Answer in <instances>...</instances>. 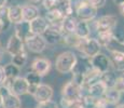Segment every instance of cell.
Masks as SVG:
<instances>
[{
	"label": "cell",
	"instance_id": "obj_1",
	"mask_svg": "<svg viewBox=\"0 0 124 108\" xmlns=\"http://www.w3.org/2000/svg\"><path fill=\"white\" fill-rule=\"evenodd\" d=\"M78 61L77 54L73 51H65L55 59V69L59 74H69L73 70Z\"/></svg>",
	"mask_w": 124,
	"mask_h": 108
},
{
	"label": "cell",
	"instance_id": "obj_2",
	"mask_svg": "<svg viewBox=\"0 0 124 108\" xmlns=\"http://www.w3.org/2000/svg\"><path fill=\"white\" fill-rule=\"evenodd\" d=\"M75 13L77 15V18L79 21H84L87 23H91L92 21L95 20L97 16V10L96 8L90 4L86 0H79L75 3Z\"/></svg>",
	"mask_w": 124,
	"mask_h": 108
},
{
	"label": "cell",
	"instance_id": "obj_3",
	"mask_svg": "<svg viewBox=\"0 0 124 108\" xmlns=\"http://www.w3.org/2000/svg\"><path fill=\"white\" fill-rule=\"evenodd\" d=\"M77 51H79L82 57L85 58H91V57L95 56L96 54L101 53V44L96 40V38H85V39H80L79 43L77 47L75 48Z\"/></svg>",
	"mask_w": 124,
	"mask_h": 108
},
{
	"label": "cell",
	"instance_id": "obj_4",
	"mask_svg": "<svg viewBox=\"0 0 124 108\" xmlns=\"http://www.w3.org/2000/svg\"><path fill=\"white\" fill-rule=\"evenodd\" d=\"M94 23V29L96 33H109L113 32L118 26V18L114 15H104L95 21H92Z\"/></svg>",
	"mask_w": 124,
	"mask_h": 108
},
{
	"label": "cell",
	"instance_id": "obj_5",
	"mask_svg": "<svg viewBox=\"0 0 124 108\" xmlns=\"http://www.w3.org/2000/svg\"><path fill=\"white\" fill-rule=\"evenodd\" d=\"M24 45L27 51L31 53H42L47 47V43L41 35H30L24 40Z\"/></svg>",
	"mask_w": 124,
	"mask_h": 108
},
{
	"label": "cell",
	"instance_id": "obj_6",
	"mask_svg": "<svg viewBox=\"0 0 124 108\" xmlns=\"http://www.w3.org/2000/svg\"><path fill=\"white\" fill-rule=\"evenodd\" d=\"M89 59H90V64H91V66H92V68L94 69V70L101 73V75L107 73V71L111 70V69H113L109 56H107V55L104 53H98Z\"/></svg>",
	"mask_w": 124,
	"mask_h": 108
},
{
	"label": "cell",
	"instance_id": "obj_7",
	"mask_svg": "<svg viewBox=\"0 0 124 108\" xmlns=\"http://www.w3.org/2000/svg\"><path fill=\"white\" fill-rule=\"evenodd\" d=\"M62 97L70 100V102H76L82 98V86L75 82V81H68L62 89Z\"/></svg>",
	"mask_w": 124,
	"mask_h": 108
},
{
	"label": "cell",
	"instance_id": "obj_8",
	"mask_svg": "<svg viewBox=\"0 0 124 108\" xmlns=\"http://www.w3.org/2000/svg\"><path fill=\"white\" fill-rule=\"evenodd\" d=\"M42 37L44 38V40L46 41L47 44H57V43L63 42V37L64 33L62 30L61 25H50V27L47 28L42 35Z\"/></svg>",
	"mask_w": 124,
	"mask_h": 108
},
{
	"label": "cell",
	"instance_id": "obj_9",
	"mask_svg": "<svg viewBox=\"0 0 124 108\" xmlns=\"http://www.w3.org/2000/svg\"><path fill=\"white\" fill-rule=\"evenodd\" d=\"M28 88H29V84L26 81V79L24 77H16L15 79L12 80V82L10 83V86H9V90L12 94L16 95V96H22V95H25L28 93Z\"/></svg>",
	"mask_w": 124,
	"mask_h": 108
},
{
	"label": "cell",
	"instance_id": "obj_10",
	"mask_svg": "<svg viewBox=\"0 0 124 108\" xmlns=\"http://www.w3.org/2000/svg\"><path fill=\"white\" fill-rule=\"evenodd\" d=\"M53 95H54V91L51 85L40 83L36 88V91H35L34 95H32V97L36 100V102L43 103V102H46V100H52Z\"/></svg>",
	"mask_w": 124,
	"mask_h": 108
},
{
	"label": "cell",
	"instance_id": "obj_11",
	"mask_svg": "<svg viewBox=\"0 0 124 108\" xmlns=\"http://www.w3.org/2000/svg\"><path fill=\"white\" fill-rule=\"evenodd\" d=\"M24 51H26L25 45H24V41L16 35H12L9 38L8 42H7L6 52L8 54H10L11 56H14V55L22 53Z\"/></svg>",
	"mask_w": 124,
	"mask_h": 108
},
{
	"label": "cell",
	"instance_id": "obj_12",
	"mask_svg": "<svg viewBox=\"0 0 124 108\" xmlns=\"http://www.w3.org/2000/svg\"><path fill=\"white\" fill-rule=\"evenodd\" d=\"M51 61L47 58H44V57H37L31 63V70L41 77L47 75L51 70Z\"/></svg>",
	"mask_w": 124,
	"mask_h": 108
},
{
	"label": "cell",
	"instance_id": "obj_13",
	"mask_svg": "<svg viewBox=\"0 0 124 108\" xmlns=\"http://www.w3.org/2000/svg\"><path fill=\"white\" fill-rule=\"evenodd\" d=\"M85 88V96H89L93 100H98L104 96L105 92L107 90V86L104 84L101 80H98L96 82L92 83L89 86H84Z\"/></svg>",
	"mask_w": 124,
	"mask_h": 108
},
{
	"label": "cell",
	"instance_id": "obj_14",
	"mask_svg": "<svg viewBox=\"0 0 124 108\" xmlns=\"http://www.w3.org/2000/svg\"><path fill=\"white\" fill-rule=\"evenodd\" d=\"M50 27V24L44 18V16H38L35 20L29 22V29L32 35H43L44 32Z\"/></svg>",
	"mask_w": 124,
	"mask_h": 108
},
{
	"label": "cell",
	"instance_id": "obj_15",
	"mask_svg": "<svg viewBox=\"0 0 124 108\" xmlns=\"http://www.w3.org/2000/svg\"><path fill=\"white\" fill-rule=\"evenodd\" d=\"M110 53V62L112 65V68L116 71H124V53L120 51H116V50H111L109 51Z\"/></svg>",
	"mask_w": 124,
	"mask_h": 108
},
{
	"label": "cell",
	"instance_id": "obj_16",
	"mask_svg": "<svg viewBox=\"0 0 124 108\" xmlns=\"http://www.w3.org/2000/svg\"><path fill=\"white\" fill-rule=\"evenodd\" d=\"M22 16L24 22H31L39 16V8L35 4H24L22 6Z\"/></svg>",
	"mask_w": 124,
	"mask_h": 108
},
{
	"label": "cell",
	"instance_id": "obj_17",
	"mask_svg": "<svg viewBox=\"0 0 124 108\" xmlns=\"http://www.w3.org/2000/svg\"><path fill=\"white\" fill-rule=\"evenodd\" d=\"M64 17H65V15H64V13L59 8L51 11H46L44 16V18L47 21V23L50 25H61Z\"/></svg>",
	"mask_w": 124,
	"mask_h": 108
},
{
	"label": "cell",
	"instance_id": "obj_18",
	"mask_svg": "<svg viewBox=\"0 0 124 108\" xmlns=\"http://www.w3.org/2000/svg\"><path fill=\"white\" fill-rule=\"evenodd\" d=\"M75 33L77 37L81 39H85V38H90L91 33H92V28H91V24L84 21H79L78 20L77 26H76Z\"/></svg>",
	"mask_w": 124,
	"mask_h": 108
},
{
	"label": "cell",
	"instance_id": "obj_19",
	"mask_svg": "<svg viewBox=\"0 0 124 108\" xmlns=\"http://www.w3.org/2000/svg\"><path fill=\"white\" fill-rule=\"evenodd\" d=\"M8 17L11 24H18L23 22L22 16V6L18 4H12L8 7Z\"/></svg>",
	"mask_w": 124,
	"mask_h": 108
},
{
	"label": "cell",
	"instance_id": "obj_20",
	"mask_svg": "<svg viewBox=\"0 0 124 108\" xmlns=\"http://www.w3.org/2000/svg\"><path fill=\"white\" fill-rule=\"evenodd\" d=\"M2 108H21L22 107V102H21L20 97L16 95L9 93L6 96L2 97Z\"/></svg>",
	"mask_w": 124,
	"mask_h": 108
},
{
	"label": "cell",
	"instance_id": "obj_21",
	"mask_svg": "<svg viewBox=\"0 0 124 108\" xmlns=\"http://www.w3.org/2000/svg\"><path fill=\"white\" fill-rule=\"evenodd\" d=\"M78 23V18L73 15L70 16H65L64 20L62 21V30L64 33H73L76 29V26Z\"/></svg>",
	"mask_w": 124,
	"mask_h": 108
},
{
	"label": "cell",
	"instance_id": "obj_22",
	"mask_svg": "<svg viewBox=\"0 0 124 108\" xmlns=\"http://www.w3.org/2000/svg\"><path fill=\"white\" fill-rule=\"evenodd\" d=\"M121 95H122L121 92L116 91L114 88H111V89H107L102 97L105 98V100L107 102L108 105H116L120 102Z\"/></svg>",
	"mask_w": 124,
	"mask_h": 108
},
{
	"label": "cell",
	"instance_id": "obj_23",
	"mask_svg": "<svg viewBox=\"0 0 124 108\" xmlns=\"http://www.w3.org/2000/svg\"><path fill=\"white\" fill-rule=\"evenodd\" d=\"M14 28H15V33H14V35H16L17 37H20L23 41L27 37H29V36L31 35L30 29H29V23H28V22L23 21L18 24H15V25H14Z\"/></svg>",
	"mask_w": 124,
	"mask_h": 108
},
{
	"label": "cell",
	"instance_id": "obj_24",
	"mask_svg": "<svg viewBox=\"0 0 124 108\" xmlns=\"http://www.w3.org/2000/svg\"><path fill=\"white\" fill-rule=\"evenodd\" d=\"M20 69L21 68H18L17 66H15V65L12 63L7 64L6 66L3 67L6 79L7 80H13V79H15L16 77L20 76Z\"/></svg>",
	"mask_w": 124,
	"mask_h": 108
},
{
	"label": "cell",
	"instance_id": "obj_25",
	"mask_svg": "<svg viewBox=\"0 0 124 108\" xmlns=\"http://www.w3.org/2000/svg\"><path fill=\"white\" fill-rule=\"evenodd\" d=\"M116 77L118 76L114 74L113 69H111V70L102 74L101 77V80L104 82V84L107 86V89H111V88H114V84H116Z\"/></svg>",
	"mask_w": 124,
	"mask_h": 108
},
{
	"label": "cell",
	"instance_id": "obj_26",
	"mask_svg": "<svg viewBox=\"0 0 124 108\" xmlns=\"http://www.w3.org/2000/svg\"><path fill=\"white\" fill-rule=\"evenodd\" d=\"M96 40L98 41V43L101 44V48H106L109 45V43L113 40L114 36L113 32H109V33H97L96 35Z\"/></svg>",
	"mask_w": 124,
	"mask_h": 108
},
{
	"label": "cell",
	"instance_id": "obj_27",
	"mask_svg": "<svg viewBox=\"0 0 124 108\" xmlns=\"http://www.w3.org/2000/svg\"><path fill=\"white\" fill-rule=\"evenodd\" d=\"M26 62H27V52L26 51L12 56V64L17 66L18 68H22V67L25 66Z\"/></svg>",
	"mask_w": 124,
	"mask_h": 108
},
{
	"label": "cell",
	"instance_id": "obj_28",
	"mask_svg": "<svg viewBox=\"0 0 124 108\" xmlns=\"http://www.w3.org/2000/svg\"><path fill=\"white\" fill-rule=\"evenodd\" d=\"M26 79V81L28 82L29 85H34L37 86L41 83V76H39L38 74H36L35 71H29V73L26 75V77H24Z\"/></svg>",
	"mask_w": 124,
	"mask_h": 108
},
{
	"label": "cell",
	"instance_id": "obj_29",
	"mask_svg": "<svg viewBox=\"0 0 124 108\" xmlns=\"http://www.w3.org/2000/svg\"><path fill=\"white\" fill-rule=\"evenodd\" d=\"M0 22L3 25V30L10 26V21L8 17V7H0Z\"/></svg>",
	"mask_w": 124,
	"mask_h": 108
},
{
	"label": "cell",
	"instance_id": "obj_30",
	"mask_svg": "<svg viewBox=\"0 0 124 108\" xmlns=\"http://www.w3.org/2000/svg\"><path fill=\"white\" fill-rule=\"evenodd\" d=\"M59 3H61V0H42V6L45 9V11L57 9L59 7Z\"/></svg>",
	"mask_w": 124,
	"mask_h": 108
},
{
	"label": "cell",
	"instance_id": "obj_31",
	"mask_svg": "<svg viewBox=\"0 0 124 108\" xmlns=\"http://www.w3.org/2000/svg\"><path fill=\"white\" fill-rule=\"evenodd\" d=\"M114 89L121 93H124V71L120 76L116 77V81L114 84Z\"/></svg>",
	"mask_w": 124,
	"mask_h": 108
},
{
	"label": "cell",
	"instance_id": "obj_32",
	"mask_svg": "<svg viewBox=\"0 0 124 108\" xmlns=\"http://www.w3.org/2000/svg\"><path fill=\"white\" fill-rule=\"evenodd\" d=\"M36 108H59L58 103H56L55 100H50L43 103H38V106Z\"/></svg>",
	"mask_w": 124,
	"mask_h": 108
},
{
	"label": "cell",
	"instance_id": "obj_33",
	"mask_svg": "<svg viewBox=\"0 0 124 108\" xmlns=\"http://www.w3.org/2000/svg\"><path fill=\"white\" fill-rule=\"evenodd\" d=\"M86 1L89 2L90 4H92L94 8H96L97 10H98V9H101V8H102V7H105L107 0H86Z\"/></svg>",
	"mask_w": 124,
	"mask_h": 108
},
{
	"label": "cell",
	"instance_id": "obj_34",
	"mask_svg": "<svg viewBox=\"0 0 124 108\" xmlns=\"http://www.w3.org/2000/svg\"><path fill=\"white\" fill-rule=\"evenodd\" d=\"M72 103L73 102H70V100H66V98L62 97L61 100H59L58 106L61 108H70L71 105H72Z\"/></svg>",
	"mask_w": 124,
	"mask_h": 108
},
{
	"label": "cell",
	"instance_id": "obj_35",
	"mask_svg": "<svg viewBox=\"0 0 124 108\" xmlns=\"http://www.w3.org/2000/svg\"><path fill=\"white\" fill-rule=\"evenodd\" d=\"M70 108H86V106H85L84 102H83L82 100H76V102H73Z\"/></svg>",
	"mask_w": 124,
	"mask_h": 108
},
{
	"label": "cell",
	"instance_id": "obj_36",
	"mask_svg": "<svg viewBox=\"0 0 124 108\" xmlns=\"http://www.w3.org/2000/svg\"><path fill=\"white\" fill-rule=\"evenodd\" d=\"M6 80V76H4V70H3V67L0 66V85L4 82Z\"/></svg>",
	"mask_w": 124,
	"mask_h": 108
},
{
	"label": "cell",
	"instance_id": "obj_37",
	"mask_svg": "<svg viewBox=\"0 0 124 108\" xmlns=\"http://www.w3.org/2000/svg\"><path fill=\"white\" fill-rule=\"evenodd\" d=\"M11 1L12 0H0V7H10L12 6Z\"/></svg>",
	"mask_w": 124,
	"mask_h": 108
},
{
	"label": "cell",
	"instance_id": "obj_38",
	"mask_svg": "<svg viewBox=\"0 0 124 108\" xmlns=\"http://www.w3.org/2000/svg\"><path fill=\"white\" fill-rule=\"evenodd\" d=\"M113 1H114V3H116L118 7H120V6H122V4H124V0H113Z\"/></svg>",
	"mask_w": 124,
	"mask_h": 108
},
{
	"label": "cell",
	"instance_id": "obj_39",
	"mask_svg": "<svg viewBox=\"0 0 124 108\" xmlns=\"http://www.w3.org/2000/svg\"><path fill=\"white\" fill-rule=\"evenodd\" d=\"M119 9H120V13L122 14V15L124 16V4H122V6L119 7Z\"/></svg>",
	"mask_w": 124,
	"mask_h": 108
},
{
	"label": "cell",
	"instance_id": "obj_40",
	"mask_svg": "<svg viewBox=\"0 0 124 108\" xmlns=\"http://www.w3.org/2000/svg\"><path fill=\"white\" fill-rule=\"evenodd\" d=\"M3 32V25H2V23L0 22V33Z\"/></svg>",
	"mask_w": 124,
	"mask_h": 108
},
{
	"label": "cell",
	"instance_id": "obj_41",
	"mask_svg": "<svg viewBox=\"0 0 124 108\" xmlns=\"http://www.w3.org/2000/svg\"><path fill=\"white\" fill-rule=\"evenodd\" d=\"M2 55H3V51H2V49H0V61L2 59Z\"/></svg>",
	"mask_w": 124,
	"mask_h": 108
},
{
	"label": "cell",
	"instance_id": "obj_42",
	"mask_svg": "<svg viewBox=\"0 0 124 108\" xmlns=\"http://www.w3.org/2000/svg\"><path fill=\"white\" fill-rule=\"evenodd\" d=\"M67 1H70V2H71V4H73L76 1H77V0H67Z\"/></svg>",
	"mask_w": 124,
	"mask_h": 108
},
{
	"label": "cell",
	"instance_id": "obj_43",
	"mask_svg": "<svg viewBox=\"0 0 124 108\" xmlns=\"http://www.w3.org/2000/svg\"><path fill=\"white\" fill-rule=\"evenodd\" d=\"M30 1H32V2H39V1H42V0H30Z\"/></svg>",
	"mask_w": 124,
	"mask_h": 108
},
{
	"label": "cell",
	"instance_id": "obj_44",
	"mask_svg": "<svg viewBox=\"0 0 124 108\" xmlns=\"http://www.w3.org/2000/svg\"><path fill=\"white\" fill-rule=\"evenodd\" d=\"M1 104H2V98H1V95H0V107H1Z\"/></svg>",
	"mask_w": 124,
	"mask_h": 108
},
{
	"label": "cell",
	"instance_id": "obj_45",
	"mask_svg": "<svg viewBox=\"0 0 124 108\" xmlns=\"http://www.w3.org/2000/svg\"><path fill=\"white\" fill-rule=\"evenodd\" d=\"M116 108H124V104L123 105H120V106H118Z\"/></svg>",
	"mask_w": 124,
	"mask_h": 108
},
{
	"label": "cell",
	"instance_id": "obj_46",
	"mask_svg": "<svg viewBox=\"0 0 124 108\" xmlns=\"http://www.w3.org/2000/svg\"><path fill=\"white\" fill-rule=\"evenodd\" d=\"M92 108H101V107H97V106H93Z\"/></svg>",
	"mask_w": 124,
	"mask_h": 108
},
{
	"label": "cell",
	"instance_id": "obj_47",
	"mask_svg": "<svg viewBox=\"0 0 124 108\" xmlns=\"http://www.w3.org/2000/svg\"><path fill=\"white\" fill-rule=\"evenodd\" d=\"M0 49H1V45H0Z\"/></svg>",
	"mask_w": 124,
	"mask_h": 108
}]
</instances>
